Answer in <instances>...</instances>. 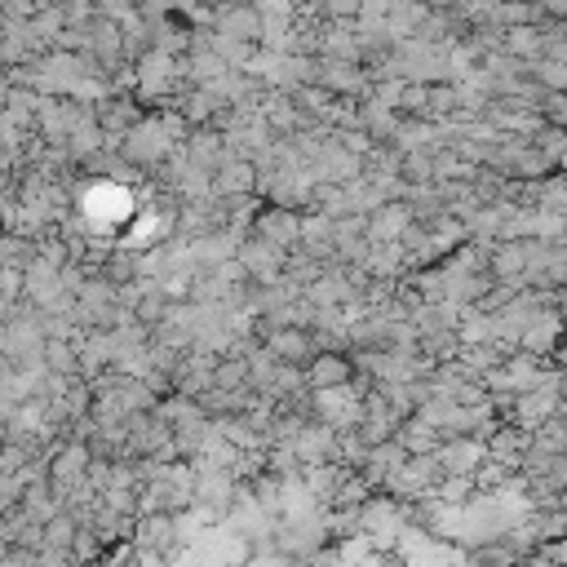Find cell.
<instances>
[{
	"label": "cell",
	"mask_w": 567,
	"mask_h": 567,
	"mask_svg": "<svg viewBox=\"0 0 567 567\" xmlns=\"http://www.w3.org/2000/svg\"><path fill=\"white\" fill-rule=\"evenodd\" d=\"M266 350H270L279 363H297V368H306V363L315 359L310 328H301V323H279V328H270V332H266Z\"/></svg>",
	"instance_id": "obj_4"
},
{
	"label": "cell",
	"mask_w": 567,
	"mask_h": 567,
	"mask_svg": "<svg viewBox=\"0 0 567 567\" xmlns=\"http://www.w3.org/2000/svg\"><path fill=\"white\" fill-rule=\"evenodd\" d=\"M306 381H310V390L350 385V381H354V363H350L346 350H319V354L306 363Z\"/></svg>",
	"instance_id": "obj_5"
},
{
	"label": "cell",
	"mask_w": 567,
	"mask_h": 567,
	"mask_svg": "<svg viewBox=\"0 0 567 567\" xmlns=\"http://www.w3.org/2000/svg\"><path fill=\"white\" fill-rule=\"evenodd\" d=\"M213 27L221 35H235V40H261V9H257V0H248V4H226L221 0Z\"/></svg>",
	"instance_id": "obj_6"
},
{
	"label": "cell",
	"mask_w": 567,
	"mask_h": 567,
	"mask_svg": "<svg viewBox=\"0 0 567 567\" xmlns=\"http://www.w3.org/2000/svg\"><path fill=\"white\" fill-rule=\"evenodd\" d=\"M261 244L279 248V252H292L301 244V213L297 208H284V204H270L261 213H252V226H248Z\"/></svg>",
	"instance_id": "obj_1"
},
{
	"label": "cell",
	"mask_w": 567,
	"mask_h": 567,
	"mask_svg": "<svg viewBox=\"0 0 567 567\" xmlns=\"http://www.w3.org/2000/svg\"><path fill=\"white\" fill-rule=\"evenodd\" d=\"M501 49L514 53V58H523V62L540 58V22H536V27H505Z\"/></svg>",
	"instance_id": "obj_8"
},
{
	"label": "cell",
	"mask_w": 567,
	"mask_h": 567,
	"mask_svg": "<svg viewBox=\"0 0 567 567\" xmlns=\"http://www.w3.org/2000/svg\"><path fill=\"white\" fill-rule=\"evenodd\" d=\"M434 456H439L443 474H474L478 461L487 456V439H478V434H447V439H439Z\"/></svg>",
	"instance_id": "obj_2"
},
{
	"label": "cell",
	"mask_w": 567,
	"mask_h": 567,
	"mask_svg": "<svg viewBox=\"0 0 567 567\" xmlns=\"http://www.w3.org/2000/svg\"><path fill=\"white\" fill-rule=\"evenodd\" d=\"M44 354H49V359H44V368H49V372H58V377H66V372H75V368H80V359H75V350H71L66 341L44 346Z\"/></svg>",
	"instance_id": "obj_9"
},
{
	"label": "cell",
	"mask_w": 567,
	"mask_h": 567,
	"mask_svg": "<svg viewBox=\"0 0 567 567\" xmlns=\"http://www.w3.org/2000/svg\"><path fill=\"white\" fill-rule=\"evenodd\" d=\"M89 447L84 443H66L53 461H49V487H53V496H71V492H80L84 487V470H89Z\"/></svg>",
	"instance_id": "obj_3"
},
{
	"label": "cell",
	"mask_w": 567,
	"mask_h": 567,
	"mask_svg": "<svg viewBox=\"0 0 567 567\" xmlns=\"http://www.w3.org/2000/svg\"><path fill=\"white\" fill-rule=\"evenodd\" d=\"M408 226H412V208L403 199H381L368 213V239H403Z\"/></svg>",
	"instance_id": "obj_7"
}]
</instances>
